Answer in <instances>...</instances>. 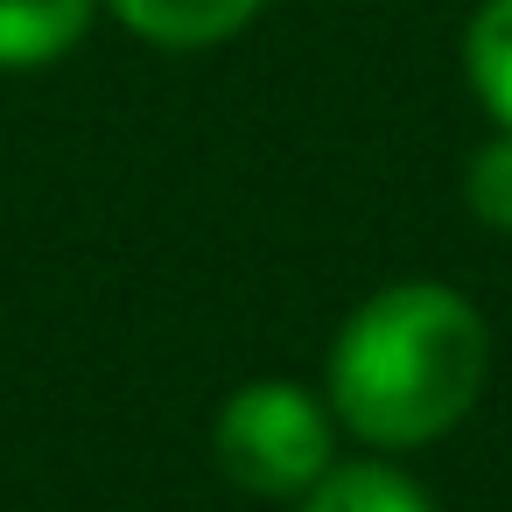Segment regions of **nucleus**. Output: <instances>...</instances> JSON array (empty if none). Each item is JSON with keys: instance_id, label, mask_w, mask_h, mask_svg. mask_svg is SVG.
<instances>
[{"instance_id": "obj_5", "label": "nucleus", "mask_w": 512, "mask_h": 512, "mask_svg": "<svg viewBox=\"0 0 512 512\" xmlns=\"http://www.w3.org/2000/svg\"><path fill=\"white\" fill-rule=\"evenodd\" d=\"M106 0H0V71H50L64 64Z\"/></svg>"}, {"instance_id": "obj_7", "label": "nucleus", "mask_w": 512, "mask_h": 512, "mask_svg": "<svg viewBox=\"0 0 512 512\" xmlns=\"http://www.w3.org/2000/svg\"><path fill=\"white\" fill-rule=\"evenodd\" d=\"M463 204L484 232H512V134L491 127L463 162Z\"/></svg>"}, {"instance_id": "obj_3", "label": "nucleus", "mask_w": 512, "mask_h": 512, "mask_svg": "<svg viewBox=\"0 0 512 512\" xmlns=\"http://www.w3.org/2000/svg\"><path fill=\"white\" fill-rule=\"evenodd\" d=\"M106 8L134 43L190 57V50H225L232 36H246L267 15V0H106Z\"/></svg>"}, {"instance_id": "obj_1", "label": "nucleus", "mask_w": 512, "mask_h": 512, "mask_svg": "<svg viewBox=\"0 0 512 512\" xmlns=\"http://www.w3.org/2000/svg\"><path fill=\"white\" fill-rule=\"evenodd\" d=\"M491 379L484 309L428 274L372 288L323 351V400L372 456H414L456 435Z\"/></svg>"}, {"instance_id": "obj_6", "label": "nucleus", "mask_w": 512, "mask_h": 512, "mask_svg": "<svg viewBox=\"0 0 512 512\" xmlns=\"http://www.w3.org/2000/svg\"><path fill=\"white\" fill-rule=\"evenodd\" d=\"M463 78L491 127L512 134V0H477L463 29Z\"/></svg>"}, {"instance_id": "obj_2", "label": "nucleus", "mask_w": 512, "mask_h": 512, "mask_svg": "<svg viewBox=\"0 0 512 512\" xmlns=\"http://www.w3.org/2000/svg\"><path fill=\"white\" fill-rule=\"evenodd\" d=\"M337 414L323 386L302 379H246L211 407V463L232 491L295 505L337 463Z\"/></svg>"}, {"instance_id": "obj_4", "label": "nucleus", "mask_w": 512, "mask_h": 512, "mask_svg": "<svg viewBox=\"0 0 512 512\" xmlns=\"http://www.w3.org/2000/svg\"><path fill=\"white\" fill-rule=\"evenodd\" d=\"M288 512H442L435 491L400 470V456H337L323 470V484H309Z\"/></svg>"}]
</instances>
